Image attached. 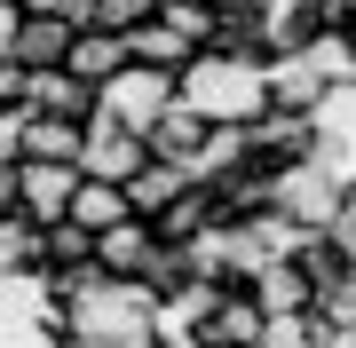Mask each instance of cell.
Wrapping results in <instances>:
<instances>
[{"label": "cell", "instance_id": "6da1fadb", "mask_svg": "<svg viewBox=\"0 0 356 348\" xmlns=\"http://www.w3.org/2000/svg\"><path fill=\"white\" fill-rule=\"evenodd\" d=\"M175 103L198 111L206 127H254L269 111V88H261V64H238L222 48H198L191 64L175 72Z\"/></svg>", "mask_w": 356, "mask_h": 348}, {"label": "cell", "instance_id": "7a4b0ae2", "mask_svg": "<svg viewBox=\"0 0 356 348\" xmlns=\"http://www.w3.org/2000/svg\"><path fill=\"white\" fill-rule=\"evenodd\" d=\"M269 206L285 222H301V230H332V214L348 206V174L332 167L325 151L293 158V167H269Z\"/></svg>", "mask_w": 356, "mask_h": 348}, {"label": "cell", "instance_id": "3957f363", "mask_svg": "<svg viewBox=\"0 0 356 348\" xmlns=\"http://www.w3.org/2000/svg\"><path fill=\"white\" fill-rule=\"evenodd\" d=\"M159 111H175V72L127 64V72H111V79L95 88V111H88V119H111V127H127V135H151Z\"/></svg>", "mask_w": 356, "mask_h": 348}, {"label": "cell", "instance_id": "277c9868", "mask_svg": "<svg viewBox=\"0 0 356 348\" xmlns=\"http://www.w3.org/2000/svg\"><path fill=\"white\" fill-rule=\"evenodd\" d=\"M261 340V309L245 285H214V301H206V317L182 333V348H254Z\"/></svg>", "mask_w": 356, "mask_h": 348}, {"label": "cell", "instance_id": "5b68a950", "mask_svg": "<svg viewBox=\"0 0 356 348\" xmlns=\"http://www.w3.org/2000/svg\"><path fill=\"white\" fill-rule=\"evenodd\" d=\"M301 56H309V72L325 79V95L356 88V32H348V8H317V24L301 32Z\"/></svg>", "mask_w": 356, "mask_h": 348}, {"label": "cell", "instance_id": "8992f818", "mask_svg": "<svg viewBox=\"0 0 356 348\" xmlns=\"http://www.w3.org/2000/svg\"><path fill=\"white\" fill-rule=\"evenodd\" d=\"M79 190V167H48V158H16V214L32 222H64Z\"/></svg>", "mask_w": 356, "mask_h": 348}, {"label": "cell", "instance_id": "52a82bcc", "mask_svg": "<svg viewBox=\"0 0 356 348\" xmlns=\"http://www.w3.org/2000/svg\"><path fill=\"white\" fill-rule=\"evenodd\" d=\"M317 151V127H309L301 111H261L254 127H245V158L254 167H293V158Z\"/></svg>", "mask_w": 356, "mask_h": 348}, {"label": "cell", "instance_id": "ba28073f", "mask_svg": "<svg viewBox=\"0 0 356 348\" xmlns=\"http://www.w3.org/2000/svg\"><path fill=\"white\" fill-rule=\"evenodd\" d=\"M245 293H254V309H261V317H293V309H309L317 277H309V261H301V254H277V261H261V270L245 277Z\"/></svg>", "mask_w": 356, "mask_h": 348}, {"label": "cell", "instance_id": "9c48e42d", "mask_svg": "<svg viewBox=\"0 0 356 348\" xmlns=\"http://www.w3.org/2000/svg\"><path fill=\"white\" fill-rule=\"evenodd\" d=\"M143 167H151L143 135L111 127V119H88V151H79V174H103V182H135Z\"/></svg>", "mask_w": 356, "mask_h": 348}, {"label": "cell", "instance_id": "30bf717a", "mask_svg": "<svg viewBox=\"0 0 356 348\" xmlns=\"http://www.w3.org/2000/svg\"><path fill=\"white\" fill-rule=\"evenodd\" d=\"M261 88H269V111H317L325 103V79L317 72H309V56L301 48H277V56H269V64H261Z\"/></svg>", "mask_w": 356, "mask_h": 348}, {"label": "cell", "instance_id": "8fae6325", "mask_svg": "<svg viewBox=\"0 0 356 348\" xmlns=\"http://www.w3.org/2000/svg\"><path fill=\"white\" fill-rule=\"evenodd\" d=\"M214 222H222V198L206 190V182H191L182 198H166V206L151 214V238H159V245H198Z\"/></svg>", "mask_w": 356, "mask_h": 348}, {"label": "cell", "instance_id": "7c38bea8", "mask_svg": "<svg viewBox=\"0 0 356 348\" xmlns=\"http://www.w3.org/2000/svg\"><path fill=\"white\" fill-rule=\"evenodd\" d=\"M24 111L32 119H88L95 111V88L72 79L64 64H56V72H24Z\"/></svg>", "mask_w": 356, "mask_h": 348}, {"label": "cell", "instance_id": "4fadbf2b", "mask_svg": "<svg viewBox=\"0 0 356 348\" xmlns=\"http://www.w3.org/2000/svg\"><path fill=\"white\" fill-rule=\"evenodd\" d=\"M79 151H88V119H32V111H24L16 158H48V167H79Z\"/></svg>", "mask_w": 356, "mask_h": 348}, {"label": "cell", "instance_id": "5bb4252c", "mask_svg": "<svg viewBox=\"0 0 356 348\" xmlns=\"http://www.w3.org/2000/svg\"><path fill=\"white\" fill-rule=\"evenodd\" d=\"M64 222H79L88 238H103V230H119V222H135V206H127V182H103V174H79V190H72V214Z\"/></svg>", "mask_w": 356, "mask_h": 348}, {"label": "cell", "instance_id": "9a60e30c", "mask_svg": "<svg viewBox=\"0 0 356 348\" xmlns=\"http://www.w3.org/2000/svg\"><path fill=\"white\" fill-rule=\"evenodd\" d=\"M72 79H88V88H103L111 72H127V32H103V24H79L72 32V56H64Z\"/></svg>", "mask_w": 356, "mask_h": 348}, {"label": "cell", "instance_id": "2e32d148", "mask_svg": "<svg viewBox=\"0 0 356 348\" xmlns=\"http://www.w3.org/2000/svg\"><path fill=\"white\" fill-rule=\"evenodd\" d=\"M72 16H16V64L24 72H56L72 56Z\"/></svg>", "mask_w": 356, "mask_h": 348}, {"label": "cell", "instance_id": "e0dca14e", "mask_svg": "<svg viewBox=\"0 0 356 348\" xmlns=\"http://www.w3.org/2000/svg\"><path fill=\"white\" fill-rule=\"evenodd\" d=\"M191 40H182L175 24H159V16H143V24H127V64H143V72H182L191 64Z\"/></svg>", "mask_w": 356, "mask_h": 348}, {"label": "cell", "instance_id": "ac0fdd59", "mask_svg": "<svg viewBox=\"0 0 356 348\" xmlns=\"http://www.w3.org/2000/svg\"><path fill=\"white\" fill-rule=\"evenodd\" d=\"M309 317L325 324V333H341V340H356V270H317V293H309Z\"/></svg>", "mask_w": 356, "mask_h": 348}, {"label": "cell", "instance_id": "d6986e66", "mask_svg": "<svg viewBox=\"0 0 356 348\" xmlns=\"http://www.w3.org/2000/svg\"><path fill=\"white\" fill-rule=\"evenodd\" d=\"M95 270V238L79 222H40V277H79Z\"/></svg>", "mask_w": 356, "mask_h": 348}, {"label": "cell", "instance_id": "ffe728a7", "mask_svg": "<svg viewBox=\"0 0 356 348\" xmlns=\"http://www.w3.org/2000/svg\"><path fill=\"white\" fill-rule=\"evenodd\" d=\"M198 142H206V119L175 103V111H159V119H151L143 151H151V158H175V167H191V158H198Z\"/></svg>", "mask_w": 356, "mask_h": 348}, {"label": "cell", "instance_id": "44dd1931", "mask_svg": "<svg viewBox=\"0 0 356 348\" xmlns=\"http://www.w3.org/2000/svg\"><path fill=\"white\" fill-rule=\"evenodd\" d=\"M182 190H191V167H175V158H151V167L127 182V206H135V222H151L166 198H182Z\"/></svg>", "mask_w": 356, "mask_h": 348}, {"label": "cell", "instance_id": "7402d4cb", "mask_svg": "<svg viewBox=\"0 0 356 348\" xmlns=\"http://www.w3.org/2000/svg\"><path fill=\"white\" fill-rule=\"evenodd\" d=\"M0 277H40V222L0 214Z\"/></svg>", "mask_w": 356, "mask_h": 348}, {"label": "cell", "instance_id": "603a6c76", "mask_svg": "<svg viewBox=\"0 0 356 348\" xmlns=\"http://www.w3.org/2000/svg\"><path fill=\"white\" fill-rule=\"evenodd\" d=\"M151 16H159V24H175L191 48H214V8H206V0H159Z\"/></svg>", "mask_w": 356, "mask_h": 348}, {"label": "cell", "instance_id": "cb8c5ba5", "mask_svg": "<svg viewBox=\"0 0 356 348\" xmlns=\"http://www.w3.org/2000/svg\"><path fill=\"white\" fill-rule=\"evenodd\" d=\"M254 348H317V317L293 309V317H261V340Z\"/></svg>", "mask_w": 356, "mask_h": 348}, {"label": "cell", "instance_id": "d4e9b609", "mask_svg": "<svg viewBox=\"0 0 356 348\" xmlns=\"http://www.w3.org/2000/svg\"><path fill=\"white\" fill-rule=\"evenodd\" d=\"M159 0H88V24H103V32H127V24H143Z\"/></svg>", "mask_w": 356, "mask_h": 348}, {"label": "cell", "instance_id": "484cf974", "mask_svg": "<svg viewBox=\"0 0 356 348\" xmlns=\"http://www.w3.org/2000/svg\"><path fill=\"white\" fill-rule=\"evenodd\" d=\"M16 16H72V24H88V0H8Z\"/></svg>", "mask_w": 356, "mask_h": 348}, {"label": "cell", "instance_id": "4316f807", "mask_svg": "<svg viewBox=\"0 0 356 348\" xmlns=\"http://www.w3.org/2000/svg\"><path fill=\"white\" fill-rule=\"evenodd\" d=\"M0 111H24V64H16V56L0 64Z\"/></svg>", "mask_w": 356, "mask_h": 348}, {"label": "cell", "instance_id": "83f0119b", "mask_svg": "<svg viewBox=\"0 0 356 348\" xmlns=\"http://www.w3.org/2000/svg\"><path fill=\"white\" fill-rule=\"evenodd\" d=\"M16 135H24V111H0V167H16Z\"/></svg>", "mask_w": 356, "mask_h": 348}, {"label": "cell", "instance_id": "f1b7e54d", "mask_svg": "<svg viewBox=\"0 0 356 348\" xmlns=\"http://www.w3.org/2000/svg\"><path fill=\"white\" fill-rule=\"evenodd\" d=\"M8 56H16V8L0 0V64H8Z\"/></svg>", "mask_w": 356, "mask_h": 348}, {"label": "cell", "instance_id": "f546056e", "mask_svg": "<svg viewBox=\"0 0 356 348\" xmlns=\"http://www.w3.org/2000/svg\"><path fill=\"white\" fill-rule=\"evenodd\" d=\"M214 16H238V8H277V0H206Z\"/></svg>", "mask_w": 356, "mask_h": 348}, {"label": "cell", "instance_id": "4dcf8cb0", "mask_svg": "<svg viewBox=\"0 0 356 348\" xmlns=\"http://www.w3.org/2000/svg\"><path fill=\"white\" fill-rule=\"evenodd\" d=\"M0 214H16V167H0Z\"/></svg>", "mask_w": 356, "mask_h": 348}, {"label": "cell", "instance_id": "1f68e13d", "mask_svg": "<svg viewBox=\"0 0 356 348\" xmlns=\"http://www.w3.org/2000/svg\"><path fill=\"white\" fill-rule=\"evenodd\" d=\"M348 8H356V0H348Z\"/></svg>", "mask_w": 356, "mask_h": 348}]
</instances>
